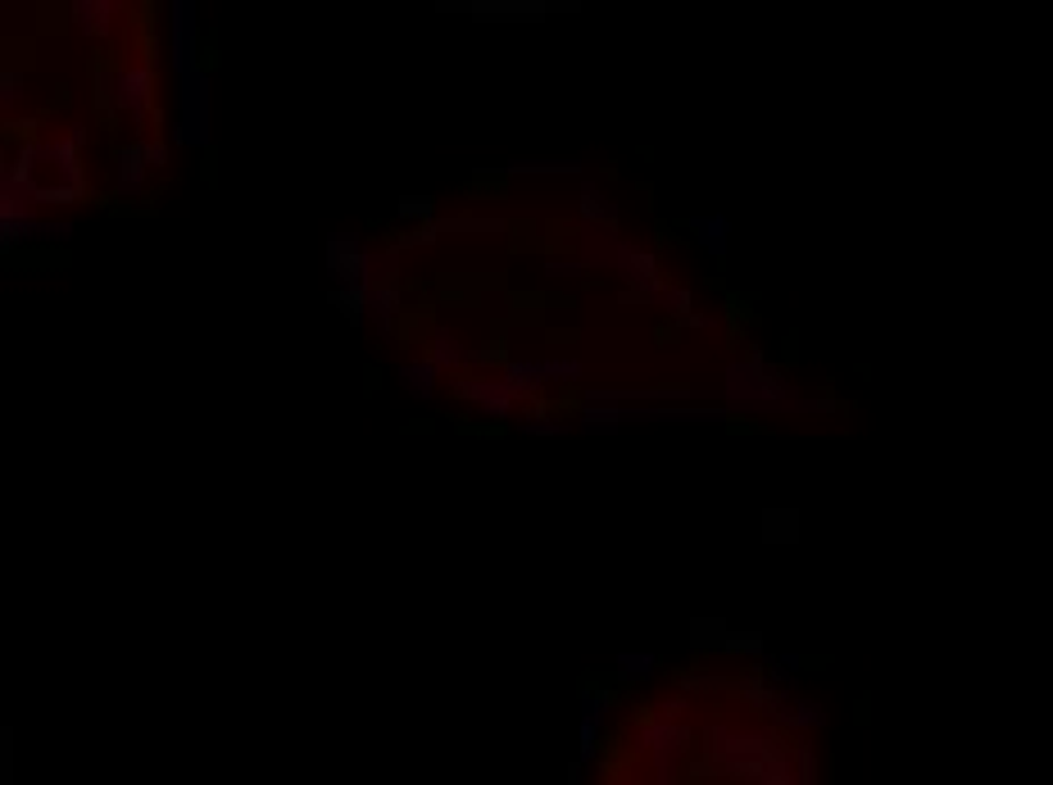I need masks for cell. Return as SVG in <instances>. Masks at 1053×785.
Listing matches in <instances>:
<instances>
[{
  "mask_svg": "<svg viewBox=\"0 0 1053 785\" xmlns=\"http://www.w3.org/2000/svg\"><path fill=\"white\" fill-rule=\"evenodd\" d=\"M613 708V690L609 686H586L582 690V708H577V740H582V768L595 759V745H599V727Z\"/></svg>",
  "mask_w": 1053,
  "mask_h": 785,
  "instance_id": "1",
  "label": "cell"
},
{
  "mask_svg": "<svg viewBox=\"0 0 1053 785\" xmlns=\"http://www.w3.org/2000/svg\"><path fill=\"white\" fill-rule=\"evenodd\" d=\"M145 69H128V73H118V105H124L132 118H141L145 114V101H150V92H145Z\"/></svg>",
  "mask_w": 1053,
  "mask_h": 785,
  "instance_id": "2",
  "label": "cell"
},
{
  "mask_svg": "<svg viewBox=\"0 0 1053 785\" xmlns=\"http://www.w3.org/2000/svg\"><path fill=\"white\" fill-rule=\"evenodd\" d=\"M695 232H700V241L713 255L727 250V219H695Z\"/></svg>",
  "mask_w": 1053,
  "mask_h": 785,
  "instance_id": "3",
  "label": "cell"
},
{
  "mask_svg": "<svg viewBox=\"0 0 1053 785\" xmlns=\"http://www.w3.org/2000/svg\"><path fill=\"white\" fill-rule=\"evenodd\" d=\"M618 668H622L627 681H641V677H650L658 668V658L654 654H618Z\"/></svg>",
  "mask_w": 1053,
  "mask_h": 785,
  "instance_id": "4",
  "label": "cell"
},
{
  "mask_svg": "<svg viewBox=\"0 0 1053 785\" xmlns=\"http://www.w3.org/2000/svg\"><path fill=\"white\" fill-rule=\"evenodd\" d=\"M0 785H14V731H0Z\"/></svg>",
  "mask_w": 1053,
  "mask_h": 785,
  "instance_id": "5",
  "label": "cell"
},
{
  "mask_svg": "<svg viewBox=\"0 0 1053 785\" xmlns=\"http://www.w3.org/2000/svg\"><path fill=\"white\" fill-rule=\"evenodd\" d=\"M772 677L776 681H795L799 677V654H776L772 658Z\"/></svg>",
  "mask_w": 1053,
  "mask_h": 785,
  "instance_id": "6",
  "label": "cell"
},
{
  "mask_svg": "<svg viewBox=\"0 0 1053 785\" xmlns=\"http://www.w3.org/2000/svg\"><path fill=\"white\" fill-rule=\"evenodd\" d=\"M432 368H405V386L413 390V396H432Z\"/></svg>",
  "mask_w": 1053,
  "mask_h": 785,
  "instance_id": "7",
  "label": "cell"
}]
</instances>
